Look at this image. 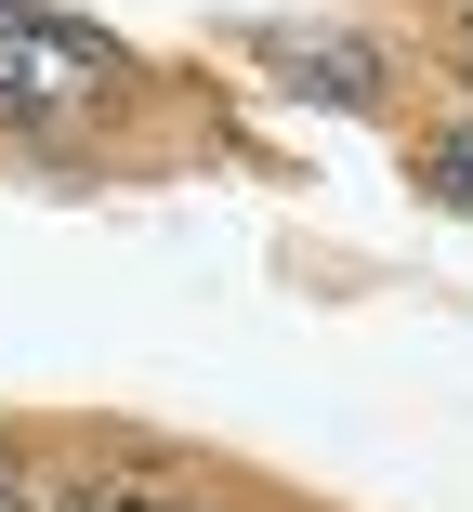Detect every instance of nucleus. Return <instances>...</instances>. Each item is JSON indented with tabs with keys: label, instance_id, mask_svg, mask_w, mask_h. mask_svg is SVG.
Masks as SVG:
<instances>
[{
	"label": "nucleus",
	"instance_id": "4",
	"mask_svg": "<svg viewBox=\"0 0 473 512\" xmlns=\"http://www.w3.org/2000/svg\"><path fill=\"white\" fill-rule=\"evenodd\" d=\"M158 512H171V499H158Z\"/></svg>",
	"mask_w": 473,
	"mask_h": 512
},
{
	"label": "nucleus",
	"instance_id": "2",
	"mask_svg": "<svg viewBox=\"0 0 473 512\" xmlns=\"http://www.w3.org/2000/svg\"><path fill=\"white\" fill-rule=\"evenodd\" d=\"M0 119H14V132H53V92H40L14 53H0Z\"/></svg>",
	"mask_w": 473,
	"mask_h": 512
},
{
	"label": "nucleus",
	"instance_id": "1",
	"mask_svg": "<svg viewBox=\"0 0 473 512\" xmlns=\"http://www.w3.org/2000/svg\"><path fill=\"white\" fill-rule=\"evenodd\" d=\"M421 184H434V197H460V211H473V119H447V132L421 145Z\"/></svg>",
	"mask_w": 473,
	"mask_h": 512
},
{
	"label": "nucleus",
	"instance_id": "3",
	"mask_svg": "<svg viewBox=\"0 0 473 512\" xmlns=\"http://www.w3.org/2000/svg\"><path fill=\"white\" fill-rule=\"evenodd\" d=\"M0 512H40V473L27 460H0Z\"/></svg>",
	"mask_w": 473,
	"mask_h": 512
}]
</instances>
